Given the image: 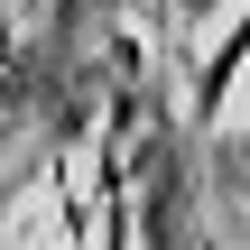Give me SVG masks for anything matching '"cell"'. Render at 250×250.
Returning <instances> with one entry per match:
<instances>
[{
	"instance_id": "6da1fadb",
	"label": "cell",
	"mask_w": 250,
	"mask_h": 250,
	"mask_svg": "<svg viewBox=\"0 0 250 250\" xmlns=\"http://www.w3.org/2000/svg\"><path fill=\"white\" fill-rule=\"evenodd\" d=\"M213 9H223V0H176V19H213Z\"/></svg>"
}]
</instances>
